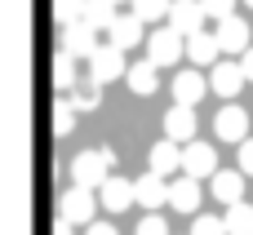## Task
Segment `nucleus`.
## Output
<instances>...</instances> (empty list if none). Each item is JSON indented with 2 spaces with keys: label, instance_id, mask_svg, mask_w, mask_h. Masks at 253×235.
<instances>
[{
  "label": "nucleus",
  "instance_id": "32",
  "mask_svg": "<svg viewBox=\"0 0 253 235\" xmlns=\"http://www.w3.org/2000/svg\"><path fill=\"white\" fill-rule=\"evenodd\" d=\"M84 235H116V227H111V222H89Z\"/></svg>",
  "mask_w": 253,
  "mask_h": 235
},
{
  "label": "nucleus",
  "instance_id": "23",
  "mask_svg": "<svg viewBox=\"0 0 253 235\" xmlns=\"http://www.w3.org/2000/svg\"><path fill=\"white\" fill-rule=\"evenodd\" d=\"M53 84H58L62 93H71V89L80 84V80H76V53H67V49H62V53L53 58Z\"/></svg>",
  "mask_w": 253,
  "mask_h": 235
},
{
  "label": "nucleus",
  "instance_id": "28",
  "mask_svg": "<svg viewBox=\"0 0 253 235\" xmlns=\"http://www.w3.org/2000/svg\"><path fill=\"white\" fill-rule=\"evenodd\" d=\"M53 18L67 27V22H76V18H84V0H53Z\"/></svg>",
  "mask_w": 253,
  "mask_h": 235
},
{
  "label": "nucleus",
  "instance_id": "13",
  "mask_svg": "<svg viewBox=\"0 0 253 235\" xmlns=\"http://www.w3.org/2000/svg\"><path fill=\"white\" fill-rule=\"evenodd\" d=\"M125 84H129V93H138V98H151V93L160 89V67H156L151 58H142V62H129V76H125Z\"/></svg>",
  "mask_w": 253,
  "mask_h": 235
},
{
  "label": "nucleus",
  "instance_id": "30",
  "mask_svg": "<svg viewBox=\"0 0 253 235\" xmlns=\"http://www.w3.org/2000/svg\"><path fill=\"white\" fill-rule=\"evenodd\" d=\"M200 4H205V13H209V18H218V22L236 13V0H200Z\"/></svg>",
  "mask_w": 253,
  "mask_h": 235
},
{
  "label": "nucleus",
  "instance_id": "31",
  "mask_svg": "<svg viewBox=\"0 0 253 235\" xmlns=\"http://www.w3.org/2000/svg\"><path fill=\"white\" fill-rule=\"evenodd\" d=\"M236 160H240L245 178H253V138H245V142H236Z\"/></svg>",
  "mask_w": 253,
  "mask_h": 235
},
{
  "label": "nucleus",
  "instance_id": "16",
  "mask_svg": "<svg viewBox=\"0 0 253 235\" xmlns=\"http://www.w3.org/2000/svg\"><path fill=\"white\" fill-rule=\"evenodd\" d=\"M218 53H222V40H218V31L209 36V31H196V36H187V58L196 62V67H213L218 62Z\"/></svg>",
  "mask_w": 253,
  "mask_h": 235
},
{
  "label": "nucleus",
  "instance_id": "8",
  "mask_svg": "<svg viewBox=\"0 0 253 235\" xmlns=\"http://www.w3.org/2000/svg\"><path fill=\"white\" fill-rule=\"evenodd\" d=\"M133 191H138V204H142L147 213H156L160 204H169V182H165V173H156V169H147V173L133 182Z\"/></svg>",
  "mask_w": 253,
  "mask_h": 235
},
{
  "label": "nucleus",
  "instance_id": "26",
  "mask_svg": "<svg viewBox=\"0 0 253 235\" xmlns=\"http://www.w3.org/2000/svg\"><path fill=\"white\" fill-rule=\"evenodd\" d=\"M129 9H133L142 22H160V18H169L173 0H129Z\"/></svg>",
  "mask_w": 253,
  "mask_h": 235
},
{
  "label": "nucleus",
  "instance_id": "34",
  "mask_svg": "<svg viewBox=\"0 0 253 235\" xmlns=\"http://www.w3.org/2000/svg\"><path fill=\"white\" fill-rule=\"evenodd\" d=\"M71 227H76V222H67V218H58V222H53V235H71Z\"/></svg>",
  "mask_w": 253,
  "mask_h": 235
},
{
  "label": "nucleus",
  "instance_id": "18",
  "mask_svg": "<svg viewBox=\"0 0 253 235\" xmlns=\"http://www.w3.org/2000/svg\"><path fill=\"white\" fill-rule=\"evenodd\" d=\"M142 27H147V22H142L138 13H125V18H116V22H111L107 40H111V44H120V49H138V44H142Z\"/></svg>",
  "mask_w": 253,
  "mask_h": 235
},
{
  "label": "nucleus",
  "instance_id": "1",
  "mask_svg": "<svg viewBox=\"0 0 253 235\" xmlns=\"http://www.w3.org/2000/svg\"><path fill=\"white\" fill-rule=\"evenodd\" d=\"M111 164H116V151H111V147H102V151H80V156L71 160V182L98 191V187L107 182V169H111Z\"/></svg>",
  "mask_w": 253,
  "mask_h": 235
},
{
  "label": "nucleus",
  "instance_id": "29",
  "mask_svg": "<svg viewBox=\"0 0 253 235\" xmlns=\"http://www.w3.org/2000/svg\"><path fill=\"white\" fill-rule=\"evenodd\" d=\"M138 235H169V222L160 218V209H156V213H147V218L138 222Z\"/></svg>",
  "mask_w": 253,
  "mask_h": 235
},
{
  "label": "nucleus",
  "instance_id": "10",
  "mask_svg": "<svg viewBox=\"0 0 253 235\" xmlns=\"http://www.w3.org/2000/svg\"><path fill=\"white\" fill-rule=\"evenodd\" d=\"M205 4L200 0H173V9H169V27L173 31H182V36H196V31H205Z\"/></svg>",
  "mask_w": 253,
  "mask_h": 235
},
{
  "label": "nucleus",
  "instance_id": "22",
  "mask_svg": "<svg viewBox=\"0 0 253 235\" xmlns=\"http://www.w3.org/2000/svg\"><path fill=\"white\" fill-rule=\"evenodd\" d=\"M116 18H120L116 13V0H84V22H93L98 31H111Z\"/></svg>",
  "mask_w": 253,
  "mask_h": 235
},
{
  "label": "nucleus",
  "instance_id": "36",
  "mask_svg": "<svg viewBox=\"0 0 253 235\" xmlns=\"http://www.w3.org/2000/svg\"><path fill=\"white\" fill-rule=\"evenodd\" d=\"M245 4H249V9H253V0H245Z\"/></svg>",
  "mask_w": 253,
  "mask_h": 235
},
{
  "label": "nucleus",
  "instance_id": "25",
  "mask_svg": "<svg viewBox=\"0 0 253 235\" xmlns=\"http://www.w3.org/2000/svg\"><path fill=\"white\" fill-rule=\"evenodd\" d=\"M71 129H76V107H71V98L62 93V98L53 102V133H58V138H67Z\"/></svg>",
  "mask_w": 253,
  "mask_h": 235
},
{
  "label": "nucleus",
  "instance_id": "2",
  "mask_svg": "<svg viewBox=\"0 0 253 235\" xmlns=\"http://www.w3.org/2000/svg\"><path fill=\"white\" fill-rule=\"evenodd\" d=\"M182 53H187V36H182V31H173V27H156V31L147 36V58H151L156 67H173Z\"/></svg>",
  "mask_w": 253,
  "mask_h": 235
},
{
  "label": "nucleus",
  "instance_id": "3",
  "mask_svg": "<svg viewBox=\"0 0 253 235\" xmlns=\"http://www.w3.org/2000/svg\"><path fill=\"white\" fill-rule=\"evenodd\" d=\"M98 196L89 191V187H71L62 200H58V218H67V222H76V227H89L93 222V213H98Z\"/></svg>",
  "mask_w": 253,
  "mask_h": 235
},
{
  "label": "nucleus",
  "instance_id": "27",
  "mask_svg": "<svg viewBox=\"0 0 253 235\" xmlns=\"http://www.w3.org/2000/svg\"><path fill=\"white\" fill-rule=\"evenodd\" d=\"M191 235H227V218H213V213H196Z\"/></svg>",
  "mask_w": 253,
  "mask_h": 235
},
{
  "label": "nucleus",
  "instance_id": "24",
  "mask_svg": "<svg viewBox=\"0 0 253 235\" xmlns=\"http://www.w3.org/2000/svg\"><path fill=\"white\" fill-rule=\"evenodd\" d=\"M227 235H253V204H231L227 209Z\"/></svg>",
  "mask_w": 253,
  "mask_h": 235
},
{
  "label": "nucleus",
  "instance_id": "14",
  "mask_svg": "<svg viewBox=\"0 0 253 235\" xmlns=\"http://www.w3.org/2000/svg\"><path fill=\"white\" fill-rule=\"evenodd\" d=\"M213 133H218L222 142H245V138H249V116H245V111L231 102V107H222V111H218Z\"/></svg>",
  "mask_w": 253,
  "mask_h": 235
},
{
  "label": "nucleus",
  "instance_id": "15",
  "mask_svg": "<svg viewBox=\"0 0 253 235\" xmlns=\"http://www.w3.org/2000/svg\"><path fill=\"white\" fill-rule=\"evenodd\" d=\"M169 204L178 213H200V178L182 173L178 182H169Z\"/></svg>",
  "mask_w": 253,
  "mask_h": 235
},
{
  "label": "nucleus",
  "instance_id": "35",
  "mask_svg": "<svg viewBox=\"0 0 253 235\" xmlns=\"http://www.w3.org/2000/svg\"><path fill=\"white\" fill-rule=\"evenodd\" d=\"M116 4H129V0H116Z\"/></svg>",
  "mask_w": 253,
  "mask_h": 235
},
{
  "label": "nucleus",
  "instance_id": "20",
  "mask_svg": "<svg viewBox=\"0 0 253 235\" xmlns=\"http://www.w3.org/2000/svg\"><path fill=\"white\" fill-rule=\"evenodd\" d=\"M209 187H213V200L231 209V204H240V196H245V169H236V173H213Z\"/></svg>",
  "mask_w": 253,
  "mask_h": 235
},
{
  "label": "nucleus",
  "instance_id": "33",
  "mask_svg": "<svg viewBox=\"0 0 253 235\" xmlns=\"http://www.w3.org/2000/svg\"><path fill=\"white\" fill-rule=\"evenodd\" d=\"M240 67H245V76H249V80H253V44H249V49H245V53H240Z\"/></svg>",
  "mask_w": 253,
  "mask_h": 235
},
{
  "label": "nucleus",
  "instance_id": "12",
  "mask_svg": "<svg viewBox=\"0 0 253 235\" xmlns=\"http://www.w3.org/2000/svg\"><path fill=\"white\" fill-rule=\"evenodd\" d=\"M169 93H173V102H187V107H196V102L209 93V80H205L196 67H187V71H178V76H173Z\"/></svg>",
  "mask_w": 253,
  "mask_h": 235
},
{
  "label": "nucleus",
  "instance_id": "6",
  "mask_svg": "<svg viewBox=\"0 0 253 235\" xmlns=\"http://www.w3.org/2000/svg\"><path fill=\"white\" fill-rule=\"evenodd\" d=\"M213 164H218V156H213V147H209V142L191 138V142L182 147V173H191V178H200V182H205V178H213V173H218Z\"/></svg>",
  "mask_w": 253,
  "mask_h": 235
},
{
  "label": "nucleus",
  "instance_id": "11",
  "mask_svg": "<svg viewBox=\"0 0 253 235\" xmlns=\"http://www.w3.org/2000/svg\"><path fill=\"white\" fill-rule=\"evenodd\" d=\"M245 67L240 62H213V76H209V89L218 93V98H236L240 89H245Z\"/></svg>",
  "mask_w": 253,
  "mask_h": 235
},
{
  "label": "nucleus",
  "instance_id": "9",
  "mask_svg": "<svg viewBox=\"0 0 253 235\" xmlns=\"http://www.w3.org/2000/svg\"><path fill=\"white\" fill-rule=\"evenodd\" d=\"M98 200H102L107 213H125L129 204H138V191H133L129 178H107V182L98 187Z\"/></svg>",
  "mask_w": 253,
  "mask_h": 235
},
{
  "label": "nucleus",
  "instance_id": "21",
  "mask_svg": "<svg viewBox=\"0 0 253 235\" xmlns=\"http://www.w3.org/2000/svg\"><path fill=\"white\" fill-rule=\"evenodd\" d=\"M67 98H71V107H76V111H98V102H102V84L89 76V80H80Z\"/></svg>",
  "mask_w": 253,
  "mask_h": 235
},
{
  "label": "nucleus",
  "instance_id": "5",
  "mask_svg": "<svg viewBox=\"0 0 253 235\" xmlns=\"http://www.w3.org/2000/svg\"><path fill=\"white\" fill-rule=\"evenodd\" d=\"M62 49L67 53H76V58H93L102 44H98V27L93 22H84V18H76V22H67L62 27Z\"/></svg>",
  "mask_w": 253,
  "mask_h": 235
},
{
  "label": "nucleus",
  "instance_id": "7",
  "mask_svg": "<svg viewBox=\"0 0 253 235\" xmlns=\"http://www.w3.org/2000/svg\"><path fill=\"white\" fill-rule=\"evenodd\" d=\"M160 124H165V138H173V142H182V147H187V142L196 138V107L173 102V107L165 111V120H160Z\"/></svg>",
  "mask_w": 253,
  "mask_h": 235
},
{
  "label": "nucleus",
  "instance_id": "4",
  "mask_svg": "<svg viewBox=\"0 0 253 235\" xmlns=\"http://www.w3.org/2000/svg\"><path fill=\"white\" fill-rule=\"evenodd\" d=\"M89 76H93L98 84H111V80H125V76H129V62H125V49H120V44H107V49H98V53L89 58Z\"/></svg>",
  "mask_w": 253,
  "mask_h": 235
},
{
  "label": "nucleus",
  "instance_id": "17",
  "mask_svg": "<svg viewBox=\"0 0 253 235\" xmlns=\"http://www.w3.org/2000/svg\"><path fill=\"white\" fill-rule=\"evenodd\" d=\"M147 160H151V169H156V173H165V178H169V173H178V169H182V142L160 138V142L147 151Z\"/></svg>",
  "mask_w": 253,
  "mask_h": 235
},
{
  "label": "nucleus",
  "instance_id": "19",
  "mask_svg": "<svg viewBox=\"0 0 253 235\" xmlns=\"http://www.w3.org/2000/svg\"><path fill=\"white\" fill-rule=\"evenodd\" d=\"M218 40H222V53H245L249 49V22L245 18H222L218 22Z\"/></svg>",
  "mask_w": 253,
  "mask_h": 235
}]
</instances>
